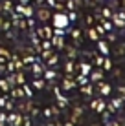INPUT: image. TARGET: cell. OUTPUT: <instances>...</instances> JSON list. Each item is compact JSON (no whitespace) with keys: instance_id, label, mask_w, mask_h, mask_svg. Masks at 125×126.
I'll use <instances>...</instances> for the list:
<instances>
[{"instance_id":"cell-1","label":"cell","mask_w":125,"mask_h":126,"mask_svg":"<svg viewBox=\"0 0 125 126\" xmlns=\"http://www.w3.org/2000/svg\"><path fill=\"white\" fill-rule=\"evenodd\" d=\"M53 26L57 29L64 28V26H68V16L63 15V13H57V15H53Z\"/></svg>"},{"instance_id":"cell-2","label":"cell","mask_w":125,"mask_h":126,"mask_svg":"<svg viewBox=\"0 0 125 126\" xmlns=\"http://www.w3.org/2000/svg\"><path fill=\"white\" fill-rule=\"evenodd\" d=\"M50 16H51V13H50L48 7H41V9L37 11V18L41 20V22H46V20H48Z\"/></svg>"}]
</instances>
